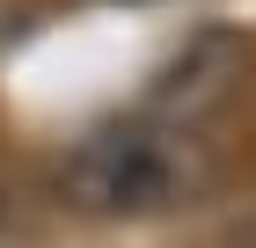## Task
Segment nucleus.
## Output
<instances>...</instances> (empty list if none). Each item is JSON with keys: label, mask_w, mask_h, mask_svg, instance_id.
Wrapping results in <instances>:
<instances>
[{"label": "nucleus", "mask_w": 256, "mask_h": 248, "mask_svg": "<svg viewBox=\"0 0 256 248\" xmlns=\"http://www.w3.org/2000/svg\"><path fill=\"white\" fill-rule=\"evenodd\" d=\"M205 190H212V146L190 124H168L154 110L110 117L52 161V197L74 219H102V227L168 219Z\"/></svg>", "instance_id": "f257e3e1"}, {"label": "nucleus", "mask_w": 256, "mask_h": 248, "mask_svg": "<svg viewBox=\"0 0 256 248\" xmlns=\"http://www.w3.org/2000/svg\"><path fill=\"white\" fill-rule=\"evenodd\" d=\"M242 80H249V37L242 29H205L190 37L154 80V117L168 124H198V117H212L220 102L234 95Z\"/></svg>", "instance_id": "f03ea898"}]
</instances>
